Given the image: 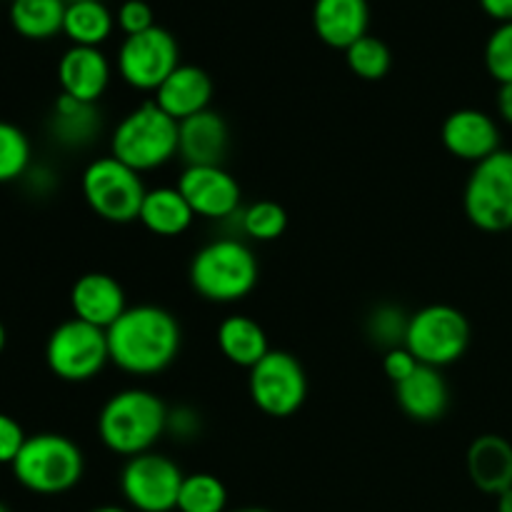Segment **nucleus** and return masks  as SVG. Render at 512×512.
<instances>
[{
	"mask_svg": "<svg viewBox=\"0 0 512 512\" xmlns=\"http://www.w3.org/2000/svg\"><path fill=\"white\" fill-rule=\"evenodd\" d=\"M105 333L110 363L135 378H150L168 370L183 343L178 318L160 305H133Z\"/></svg>",
	"mask_w": 512,
	"mask_h": 512,
	"instance_id": "1",
	"label": "nucleus"
},
{
	"mask_svg": "<svg viewBox=\"0 0 512 512\" xmlns=\"http://www.w3.org/2000/svg\"><path fill=\"white\" fill-rule=\"evenodd\" d=\"M168 428V405L145 388H125L110 395L98 415V438L110 453L135 458L153 450Z\"/></svg>",
	"mask_w": 512,
	"mask_h": 512,
	"instance_id": "2",
	"label": "nucleus"
},
{
	"mask_svg": "<svg viewBox=\"0 0 512 512\" xmlns=\"http://www.w3.org/2000/svg\"><path fill=\"white\" fill-rule=\"evenodd\" d=\"M260 265L250 245L240 238L205 243L190 260L188 278L195 293L208 303L230 305L248 298L258 285Z\"/></svg>",
	"mask_w": 512,
	"mask_h": 512,
	"instance_id": "3",
	"label": "nucleus"
},
{
	"mask_svg": "<svg viewBox=\"0 0 512 512\" xmlns=\"http://www.w3.org/2000/svg\"><path fill=\"white\" fill-rule=\"evenodd\" d=\"M110 155L140 175L163 168L178 155V120L160 110L155 100L138 105L115 125Z\"/></svg>",
	"mask_w": 512,
	"mask_h": 512,
	"instance_id": "4",
	"label": "nucleus"
},
{
	"mask_svg": "<svg viewBox=\"0 0 512 512\" xmlns=\"http://www.w3.org/2000/svg\"><path fill=\"white\" fill-rule=\"evenodd\" d=\"M13 468L15 480L35 495H63L83 480L85 458L78 443L60 433L28 435Z\"/></svg>",
	"mask_w": 512,
	"mask_h": 512,
	"instance_id": "5",
	"label": "nucleus"
},
{
	"mask_svg": "<svg viewBox=\"0 0 512 512\" xmlns=\"http://www.w3.org/2000/svg\"><path fill=\"white\" fill-rule=\"evenodd\" d=\"M80 188H83L88 208L98 218L115 225L138 220L140 205L148 193L140 173H135L133 168L120 163L113 155L90 160L83 170V178H80Z\"/></svg>",
	"mask_w": 512,
	"mask_h": 512,
	"instance_id": "6",
	"label": "nucleus"
},
{
	"mask_svg": "<svg viewBox=\"0 0 512 512\" xmlns=\"http://www.w3.org/2000/svg\"><path fill=\"white\" fill-rule=\"evenodd\" d=\"M465 218L483 233L512 230V150L473 165L463 193Z\"/></svg>",
	"mask_w": 512,
	"mask_h": 512,
	"instance_id": "7",
	"label": "nucleus"
},
{
	"mask_svg": "<svg viewBox=\"0 0 512 512\" xmlns=\"http://www.w3.org/2000/svg\"><path fill=\"white\" fill-rule=\"evenodd\" d=\"M470 345V323L453 305H425L410 315L405 348L420 365L448 368L458 363Z\"/></svg>",
	"mask_w": 512,
	"mask_h": 512,
	"instance_id": "8",
	"label": "nucleus"
},
{
	"mask_svg": "<svg viewBox=\"0 0 512 512\" xmlns=\"http://www.w3.org/2000/svg\"><path fill=\"white\" fill-rule=\"evenodd\" d=\"M45 363L58 380L88 383L110 363L108 333L78 318L65 320L48 335Z\"/></svg>",
	"mask_w": 512,
	"mask_h": 512,
	"instance_id": "9",
	"label": "nucleus"
},
{
	"mask_svg": "<svg viewBox=\"0 0 512 512\" xmlns=\"http://www.w3.org/2000/svg\"><path fill=\"white\" fill-rule=\"evenodd\" d=\"M248 393L260 413L270 418H290L308 398V375L293 353L270 350L248 370Z\"/></svg>",
	"mask_w": 512,
	"mask_h": 512,
	"instance_id": "10",
	"label": "nucleus"
},
{
	"mask_svg": "<svg viewBox=\"0 0 512 512\" xmlns=\"http://www.w3.org/2000/svg\"><path fill=\"white\" fill-rule=\"evenodd\" d=\"M183 470L163 453H143L125 460L120 490L125 503L138 512H173L178 508Z\"/></svg>",
	"mask_w": 512,
	"mask_h": 512,
	"instance_id": "11",
	"label": "nucleus"
},
{
	"mask_svg": "<svg viewBox=\"0 0 512 512\" xmlns=\"http://www.w3.org/2000/svg\"><path fill=\"white\" fill-rule=\"evenodd\" d=\"M178 65V40L160 25L145 30V33L128 35L118 48L120 78L140 93H155Z\"/></svg>",
	"mask_w": 512,
	"mask_h": 512,
	"instance_id": "12",
	"label": "nucleus"
},
{
	"mask_svg": "<svg viewBox=\"0 0 512 512\" xmlns=\"http://www.w3.org/2000/svg\"><path fill=\"white\" fill-rule=\"evenodd\" d=\"M175 188L183 193L195 218L230 220L240 213V185L223 165H185Z\"/></svg>",
	"mask_w": 512,
	"mask_h": 512,
	"instance_id": "13",
	"label": "nucleus"
},
{
	"mask_svg": "<svg viewBox=\"0 0 512 512\" xmlns=\"http://www.w3.org/2000/svg\"><path fill=\"white\" fill-rule=\"evenodd\" d=\"M440 138L453 158L478 165L500 150V125L485 110L460 108L445 118Z\"/></svg>",
	"mask_w": 512,
	"mask_h": 512,
	"instance_id": "14",
	"label": "nucleus"
},
{
	"mask_svg": "<svg viewBox=\"0 0 512 512\" xmlns=\"http://www.w3.org/2000/svg\"><path fill=\"white\" fill-rule=\"evenodd\" d=\"M108 55L100 48H83V45H70L58 60V85L60 93L70 95L83 103H95L103 98L110 85Z\"/></svg>",
	"mask_w": 512,
	"mask_h": 512,
	"instance_id": "15",
	"label": "nucleus"
},
{
	"mask_svg": "<svg viewBox=\"0 0 512 512\" xmlns=\"http://www.w3.org/2000/svg\"><path fill=\"white\" fill-rule=\"evenodd\" d=\"M73 318L108 330L128 310L123 285L108 273H85L70 288Z\"/></svg>",
	"mask_w": 512,
	"mask_h": 512,
	"instance_id": "16",
	"label": "nucleus"
},
{
	"mask_svg": "<svg viewBox=\"0 0 512 512\" xmlns=\"http://www.w3.org/2000/svg\"><path fill=\"white\" fill-rule=\"evenodd\" d=\"M228 148L230 128L215 110L208 108L178 123V155L185 165H223Z\"/></svg>",
	"mask_w": 512,
	"mask_h": 512,
	"instance_id": "17",
	"label": "nucleus"
},
{
	"mask_svg": "<svg viewBox=\"0 0 512 512\" xmlns=\"http://www.w3.org/2000/svg\"><path fill=\"white\" fill-rule=\"evenodd\" d=\"M368 0H315L313 30L328 48L348 50L355 40L368 35Z\"/></svg>",
	"mask_w": 512,
	"mask_h": 512,
	"instance_id": "18",
	"label": "nucleus"
},
{
	"mask_svg": "<svg viewBox=\"0 0 512 512\" xmlns=\"http://www.w3.org/2000/svg\"><path fill=\"white\" fill-rule=\"evenodd\" d=\"M155 105L173 120H185L210 108L213 100V80L203 68L190 63H180L165 83L155 90Z\"/></svg>",
	"mask_w": 512,
	"mask_h": 512,
	"instance_id": "19",
	"label": "nucleus"
},
{
	"mask_svg": "<svg viewBox=\"0 0 512 512\" xmlns=\"http://www.w3.org/2000/svg\"><path fill=\"white\" fill-rule=\"evenodd\" d=\"M468 478L480 493L503 495L512 488V443L503 435H480L470 443L468 458Z\"/></svg>",
	"mask_w": 512,
	"mask_h": 512,
	"instance_id": "20",
	"label": "nucleus"
},
{
	"mask_svg": "<svg viewBox=\"0 0 512 512\" xmlns=\"http://www.w3.org/2000/svg\"><path fill=\"white\" fill-rule=\"evenodd\" d=\"M395 400L408 418L418 423H435L448 410L450 390L438 368L418 365L410 378L395 385Z\"/></svg>",
	"mask_w": 512,
	"mask_h": 512,
	"instance_id": "21",
	"label": "nucleus"
},
{
	"mask_svg": "<svg viewBox=\"0 0 512 512\" xmlns=\"http://www.w3.org/2000/svg\"><path fill=\"white\" fill-rule=\"evenodd\" d=\"M103 120L95 103H83L70 95H58L48 118V130L60 148L83 150L95 143L100 135Z\"/></svg>",
	"mask_w": 512,
	"mask_h": 512,
	"instance_id": "22",
	"label": "nucleus"
},
{
	"mask_svg": "<svg viewBox=\"0 0 512 512\" xmlns=\"http://www.w3.org/2000/svg\"><path fill=\"white\" fill-rule=\"evenodd\" d=\"M138 220L158 238H178L193 225L195 213L178 188L160 185L145 193Z\"/></svg>",
	"mask_w": 512,
	"mask_h": 512,
	"instance_id": "23",
	"label": "nucleus"
},
{
	"mask_svg": "<svg viewBox=\"0 0 512 512\" xmlns=\"http://www.w3.org/2000/svg\"><path fill=\"white\" fill-rule=\"evenodd\" d=\"M215 338H218V348L223 358L245 370L255 368L270 353V343L263 325L258 320L248 318V315H228L218 325Z\"/></svg>",
	"mask_w": 512,
	"mask_h": 512,
	"instance_id": "24",
	"label": "nucleus"
},
{
	"mask_svg": "<svg viewBox=\"0 0 512 512\" xmlns=\"http://www.w3.org/2000/svg\"><path fill=\"white\" fill-rule=\"evenodd\" d=\"M115 28V15L103 0H78L68 3L63 20V35L73 45L100 48Z\"/></svg>",
	"mask_w": 512,
	"mask_h": 512,
	"instance_id": "25",
	"label": "nucleus"
},
{
	"mask_svg": "<svg viewBox=\"0 0 512 512\" xmlns=\"http://www.w3.org/2000/svg\"><path fill=\"white\" fill-rule=\"evenodd\" d=\"M65 0H10V25L25 40H50L63 33Z\"/></svg>",
	"mask_w": 512,
	"mask_h": 512,
	"instance_id": "26",
	"label": "nucleus"
},
{
	"mask_svg": "<svg viewBox=\"0 0 512 512\" xmlns=\"http://www.w3.org/2000/svg\"><path fill=\"white\" fill-rule=\"evenodd\" d=\"M178 512H228V488L213 473L185 475L178 495Z\"/></svg>",
	"mask_w": 512,
	"mask_h": 512,
	"instance_id": "27",
	"label": "nucleus"
},
{
	"mask_svg": "<svg viewBox=\"0 0 512 512\" xmlns=\"http://www.w3.org/2000/svg\"><path fill=\"white\" fill-rule=\"evenodd\" d=\"M235 218L240 223V233L250 240H258V243L278 240L285 233V228H288V213L275 200L250 203L248 208H240Z\"/></svg>",
	"mask_w": 512,
	"mask_h": 512,
	"instance_id": "28",
	"label": "nucleus"
},
{
	"mask_svg": "<svg viewBox=\"0 0 512 512\" xmlns=\"http://www.w3.org/2000/svg\"><path fill=\"white\" fill-rule=\"evenodd\" d=\"M345 63H348L350 73L358 75V78L383 80L390 73L393 55H390V48L383 40L368 33L345 50Z\"/></svg>",
	"mask_w": 512,
	"mask_h": 512,
	"instance_id": "29",
	"label": "nucleus"
},
{
	"mask_svg": "<svg viewBox=\"0 0 512 512\" xmlns=\"http://www.w3.org/2000/svg\"><path fill=\"white\" fill-rule=\"evenodd\" d=\"M33 148L18 125L0 120V185L28 175Z\"/></svg>",
	"mask_w": 512,
	"mask_h": 512,
	"instance_id": "30",
	"label": "nucleus"
},
{
	"mask_svg": "<svg viewBox=\"0 0 512 512\" xmlns=\"http://www.w3.org/2000/svg\"><path fill=\"white\" fill-rule=\"evenodd\" d=\"M408 320L410 315L405 313L398 305L383 303L378 308H373V313L368 315V323H365V333L373 340L375 345H380L383 350H393L405 345V333H408Z\"/></svg>",
	"mask_w": 512,
	"mask_h": 512,
	"instance_id": "31",
	"label": "nucleus"
},
{
	"mask_svg": "<svg viewBox=\"0 0 512 512\" xmlns=\"http://www.w3.org/2000/svg\"><path fill=\"white\" fill-rule=\"evenodd\" d=\"M485 68L498 85L512 83V23H500L485 43Z\"/></svg>",
	"mask_w": 512,
	"mask_h": 512,
	"instance_id": "32",
	"label": "nucleus"
},
{
	"mask_svg": "<svg viewBox=\"0 0 512 512\" xmlns=\"http://www.w3.org/2000/svg\"><path fill=\"white\" fill-rule=\"evenodd\" d=\"M115 23H118V28L123 30L125 38H128V35L145 33V30L158 25L155 23L153 8H150V3H145V0H125V3H120L118 15H115Z\"/></svg>",
	"mask_w": 512,
	"mask_h": 512,
	"instance_id": "33",
	"label": "nucleus"
},
{
	"mask_svg": "<svg viewBox=\"0 0 512 512\" xmlns=\"http://www.w3.org/2000/svg\"><path fill=\"white\" fill-rule=\"evenodd\" d=\"M203 433V418L195 408L190 405H175L168 408V428L165 435H173L178 443H193L198 440V435Z\"/></svg>",
	"mask_w": 512,
	"mask_h": 512,
	"instance_id": "34",
	"label": "nucleus"
},
{
	"mask_svg": "<svg viewBox=\"0 0 512 512\" xmlns=\"http://www.w3.org/2000/svg\"><path fill=\"white\" fill-rule=\"evenodd\" d=\"M25 440H28V435H25L23 425L10 418L8 413H0V465H13L23 450Z\"/></svg>",
	"mask_w": 512,
	"mask_h": 512,
	"instance_id": "35",
	"label": "nucleus"
},
{
	"mask_svg": "<svg viewBox=\"0 0 512 512\" xmlns=\"http://www.w3.org/2000/svg\"><path fill=\"white\" fill-rule=\"evenodd\" d=\"M418 360H415V355L410 353L405 345H400V348H393V350H385V358H383V373L388 375V380L393 385L403 383L405 378H410V375L418 370Z\"/></svg>",
	"mask_w": 512,
	"mask_h": 512,
	"instance_id": "36",
	"label": "nucleus"
},
{
	"mask_svg": "<svg viewBox=\"0 0 512 512\" xmlns=\"http://www.w3.org/2000/svg\"><path fill=\"white\" fill-rule=\"evenodd\" d=\"M483 13L495 23H512V0H478Z\"/></svg>",
	"mask_w": 512,
	"mask_h": 512,
	"instance_id": "37",
	"label": "nucleus"
},
{
	"mask_svg": "<svg viewBox=\"0 0 512 512\" xmlns=\"http://www.w3.org/2000/svg\"><path fill=\"white\" fill-rule=\"evenodd\" d=\"M495 105H498V115L503 123L512 125V83H503L498 88V98H495Z\"/></svg>",
	"mask_w": 512,
	"mask_h": 512,
	"instance_id": "38",
	"label": "nucleus"
},
{
	"mask_svg": "<svg viewBox=\"0 0 512 512\" xmlns=\"http://www.w3.org/2000/svg\"><path fill=\"white\" fill-rule=\"evenodd\" d=\"M498 512H512V488L505 490L503 495H498Z\"/></svg>",
	"mask_w": 512,
	"mask_h": 512,
	"instance_id": "39",
	"label": "nucleus"
},
{
	"mask_svg": "<svg viewBox=\"0 0 512 512\" xmlns=\"http://www.w3.org/2000/svg\"><path fill=\"white\" fill-rule=\"evenodd\" d=\"M90 512H130V510L118 508V505H100V508H95V510H90Z\"/></svg>",
	"mask_w": 512,
	"mask_h": 512,
	"instance_id": "40",
	"label": "nucleus"
},
{
	"mask_svg": "<svg viewBox=\"0 0 512 512\" xmlns=\"http://www.w3.org/2000/svg\"><path fill=\"white\" fill-rule=\"evenodd\" d=\"M5 343H8V333H5V325L0 323V353L5 350Z\"/></svg>",
	"mask_w": 512,
	"mask_h": 512,
	"instance_id": "41",
	"label": "nucleus"
},
{
	"mask_svg": "<svg viewBox=\"0 0 512 512\" xmlns=\"http://www.w3.org/2000/svg\"><path fill=\"white\" fill-rule=\"evenodd\" d=\"M228 512H270V510H263V508H238V510H228Z\"/></svg>",
	"mask_w": 512,
	"mask_h": 512,
	"instance_id": "42",
	"label": "nucleus"
},
{
	"mask_svg": "<svg viewBox=\"0 0 512 512\" xmlns=\"http://www.w3.org/2000/svg\"><path fill=\"white\" fill-rule=\"evenodd\" d=\"M0 512H10V510H8V508H5V505H3V503H0Z\"/></svg>",
	"mask_w": 512,
	"mask_h": 512,
	"instance_id": "43",
	"label": "nucleus"
},
{
	"mask_svg": "<svg viewBox=\"0 0 512 512\" xmlns=\"http://www.w3.org/2000/svg\"><path fill=\"white\" fill-rule=\"evenodd\" d=\"M65 3H78V0H65Z\"/></svg>",
	"mask_w": 512,
	"mask_h": 512,
	"instance_id": "44",
	"label": "nucleus"
}]
</instances>
